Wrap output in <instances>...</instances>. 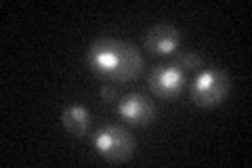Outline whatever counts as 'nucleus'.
<instances>
[{
    "label": "nucleus",
    "instance_id": "1a4fd4ad",
    "mask_svg": "<svg viewBox=\"0 0 252 168\" xmlns=\"http://www.w3.org/2000/svg\"><path fill=\"white\" fill-rule=\"evenodd\" d=\"M99 97L103 103H116V101H120V97H118V91L114 89V84H103L99 89Z\"/></svg>",
    "mask_w": 252,
    "mask_h": 168
},
{
    "label": "nucleus",
    "instance_id": "423d86ee",
    "mask_svg": "<svg viewBox=\"0 0 252 168\" xmlns=\"http://www.w3.org/2000/svg\"><path fill=\"white\" fill-rule=\"evenodd\" d=\"M181 44V32L166 23L154 26L152 30H147L143 46L145 51H149L156 57H166V55H175V51Z\"/></svg>",
    "mask_w": 252,
    "mask_h": 168
},
{
    "label": "nucleus",
    "instance_id": "6e6552de",
    "mask_svg": "<svg viewBox=\"0 0 252 168\" xmlns=\"http://www.w3.org/2000/svg\"><path fill=\"white\" fill-rule=\"evenodd\" d=\"M175 66H179L183 71H198L204 67V59L193 51H179L175 53Z\"/></svg>",
    "mask_w": 252,
    "mask_h": 168
},
{
    "label": "nucleus",
    "instance_id": "7ed1b4c3",
    "mask_svg": "<svg viewBox=\"0 0 252 168\" xmlns=\"http://www.w3.org/2000/svg\"><path fill=\"white\" fill-rule=\"evenodd\" d=\"M229 91H231V78L227 76V71H223L220 67H208L193 80L189 97H191L193 105L212 109L225 101Z\"/></svg>",
    "mask_w": 252,
    "mask_h": 168
},
{
    "label": "nucleus",
    "instance_id": "0eeeda50",
    "mask_svg": "<svg viewBox=\"0 0 252 168\" xmlns=\"http://www.w3.org/2000/svg\"><path fill=\"white\" fill-rule=\"evenodd\" d=\"M61 124L69 134L82 139L91 133V114L84 105L74 103V105H67L61 111Z\"/></svg>",
    "mask_w": 252,
    "mask_h": 168
},
{
    "label": "nucleus",
    "instance_id": "f257e3e1",
    "mask_svg": "<svg viewBox=\"0 0 252 168\" xmlns=\"http://www.w3.org/2000/svg\"><path fill=\"white\" fill-rule=\"evenodd\" d=\"M86 61L94 76L118 84L137 80L145 67V59L137 46L109 36L93 40L86 53Z\"/></svg>",
    "mask_w": 252,
    "mask_h": 168
},
{
    "label": "nucleus",
    "instance_id": "f03ea898",
    "mask_svg": "<svg viewBox=\"0 0 252 168\" xmlns=\"http://www.w3.org/2000/svg\"><path fill=\"white\" fill-rule=\"evenodd\" d=\"M91 145L97 154L109 164H124L135 154V139L132 134L118 124H105L94 131Z\"/></svg>",
    "mask_w": 252,
    "mask_h": 168
},
{
    "label": "nucleus",
    "instance_id": "20e7f679",
    "mask_svg": "<svg viewBox=\"0 0 252 168\" xmlns=\"http://www.w3.org/2000/svg\"><path fill=\"white\" fill-rule=\"evenodd\" d=\"M187 84L185 71L175 63H164V66H156L147 76V86L156 97L160 99H175L183 93Z\"/></svg>",
    "mask_w": 252,
    "mask_h": 168
},
{
    "label": "nucleus",
    "instance_id": "39448f33",
    "mask_svg": "<svg viewBox=\"0 0 252 168\" xmlns=\"http://www.w3.org/2000/svg\"><path fill=\"white\" fill-rule=\"evenodd\" d=\"M118 111L126 124L147 126L156 118V103L143 93H130L118 101Z\"/></svg>",
    "mask_w": 252,
    "mask_h": 168
}]
</instances>
